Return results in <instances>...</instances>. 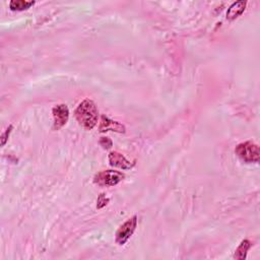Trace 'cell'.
<instances>
[{
  "label": "cell",
  "mask_w": 260,
  "mask_h": 260,
  "mask_svg": "<svg viewBox=\"0 0 260 260\" xmlns=\"http://www.w3.org/2000/svg\"><path fill=\"white\" fill-rule=\"evenodd\" d=\"M75 117L83 127L87 130L93 129L98 123L99 117L96 104L89 99L83 101L75 110Z\"/></svg>",
  "instance_id": "obj_1"
},
{
  "label": "cell",
  "mask_w": 260,
  "mask_h": 260,
  "mask_svg": "<svg viewBox=\"0 0 260 260\" xmlns=\"http://www.w3.org/2000/svg\"><path fill=\"white\" fill-rule=\"evenodd\" d=\"M251 246H252L251 241H249V240H247V239L243 240V241L241 242L240 245H239V247L237 248L234 257H235L236 259H238V260H244V259L246 258V256H247V252L249 251V249L251 248Z\"/></svg>",
  "instance_id": "obj_9"
},
{
  "label": "cell",
  "mask_w": 260,
  "mask_h": 260,
  "mask_svg": "<svg viewBox=\"0 0 260 260\" xmlns=\"http://www.w3.org/2000/svg\"><path fill=\"white\" fill-rule=\"evenodd\" d=\"M236 155L246 163H258L260 159L259 147L252 142L242 143L236 146Z\"/></svg>",
  "instance_id": "obj_2"
},
{
  "label": "cell",
  "mask_w": 260,
  "mask_h": 260,
  "mask_svg": "<svg viewBox=\"0 0 260 260\" xmlns=\"http://www.w3.org/2000/svg\"><path fill=\"white\" fill-rule=\"evenodd\" d=\"M35 1H25V0H12L9 3V7L11 10H26L33 6Z\"/></svg>",
  "instance_id": "obj_10"
},
{
  "label": "cell",
  "mask_w": 260,
  "mask_h": 260,
  "mask_svg": "<svg viewBox=\"0 0 260 260\" xmlns=\"http://www.w3.org/2000/svg\"><path fill=\"white\" fill-rule=\"evenodd\" d=\"M100 144H101L104 148L108 149V148H110V147L112 146L113 144H112V141L109 140L108 137H102L101 141H100Z\"/></svg>",
  "instance_id": "obj_12"
},
{
  "label": "cell",
  "mask_w": 260,
  "mask_h": 260,
  "mask_svg": "<svg viewBox=\"0 0 260 260\" xmlns=\"http://www.w3.org/2000/svg\"><path fill=\"white\" fill-rule=\"evenodd\" d=\"M246 1H237L234 2L230 7H229V10L227 11V19L233 21L237 19L239 15H241L244 10H245L246 7Z\"/></svg>",
  "instance_id": "obj_8"
},
{
  "label": "cell",
  "mask_w": 260,
  "mask_h": 260,
  "mask_svg": "<svg viewBox=\"0 0 260 260\" xmlns=\"http://www.w3.org/2000/svg\"><path fill=\"white\" fill-rule=\"evenodd\" d=\"M11 129H12V126L10 125L9 128H7V129L5 130V132L2 134V136H1V144H2V145H4V144H6L7 139H8V136H9V133H10Z\"/></svg>",
  "instance_id": "obj_13"
},
{
  "label": "cell",
  "mask_w": 260,
  "mask_h": 260,
  "mask_svg": "<svg viewBox=\"0 0 260 260\" xmlns=\"http://www.w3.org/2000/svg\"><path fill=\"white\" fill-rule=\"evenodd\" d=\"M109 162L113 167L120 168V169L128 170L135 165V163H130L123 155L119 151H111L109 154Z\"/></svg>",
  "instance_id": "obj_7"
},
{
  "label": "cell",
  "mask_w": 260,
  "mask_h": 260,
  "mask_svg": "<svg viewBox=\"0 0 260 260\" xmlns=\"http://www.w3.org/2000/svg\"><path fill=\"white\" fill-rule=\"evenodd\" d=\"M124 174L118 172V171H113V170H106V171H101L99 172L95 178L94 182L96 184L100 186H115L118 183H120L122 180L124 179Z\"/></svg>",
  "instance_id": "obj_3"
},
{
  "label": "cell",
  "mask_w": 260,
  "mask_h": 260,
  "mask_svg": "<svg viewBox=\"0 0 260 260\" xmlns=\"http://www.w3.org/2000/svg\"><path fill=\"white\" fill-rule=\"evenodd\" d=\"M53 117H54V125L53 128L55 130H59L62 128L68 121L69 118V110L65 104L56 105L53 108Z\"/></svg>",
  "instance_id": "obj_5"
},
{
  "label": "cell",
  "mask_w": 260,
  "mask_h": 260,
  "mask_svg": "<svg viewBox=\"0 0 260 260\" xmlns=\"http://www.w3.org/2000/svg\"><path fill=\"white\" fill-rule=\"evenodd\" d=\"M109 202V198H107L106 195L104 193H102L99 198H98V201H97V207L100 209V208H103L104 206H106L107 204H108Z\"/></svg>",
  "instance_id": "obj_11"
},
{
  "label": "cell",
  "mask_w": 260,
  "mask_h": 260,
  "mask_svg": "<svg viewBox=\"0 0 260 260\" xmlns=\"http://www.w3.org/2000/svg\"><path fill=\"white\" fill-rule=\"evenodd\" d=\"M137 226V217L133 216L131 219L126 221L123 225L120 226L118 231L116 232V243L119 245H124V244L129 240V238L134 233Z\"/></svg>",
  "instance_id": "obj_4"
},
{
  "label": "cell",
  "mask_w": 260,
  "mask_h": 260,
  "mask_svg": "<svg viewBox=\"0 0 260 260\" xmlns=\"http://www.w3.org/2000/svg\"><path fill=\"white\" fill-rule=\"evenodd\" d=\"M99 129L101 132H106V131H110V130L119 132V133L125 132V127L123 124H121L120 122L114 121L105 115H103L101 118V124H100Z\"/></svg>",
  "instance_id": "obj_6"
}]
</instances>
